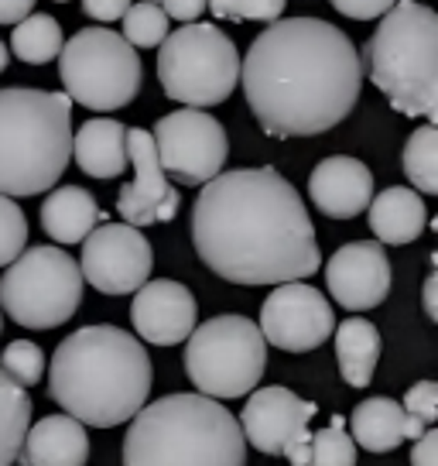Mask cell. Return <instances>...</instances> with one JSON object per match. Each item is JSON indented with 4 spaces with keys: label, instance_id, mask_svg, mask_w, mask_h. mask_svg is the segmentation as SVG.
Wrapping results in <instances>:
<instances>
[{
    "label": "cell",
    "instance_id": "cell-41",
    "mask_svg": "<svg viewBox=\"0 0 438 466\" xmlns=\"http://www.w3.org/2000/svg\"><path fill=\"white\" fill-rule=\"evenodd\" d=\"M59 4H65V0H59Z\"/></svg>",
    "mask_w": 438,
    "mask_h": 466
},
{
    "label": "cell",
    "instance_id": "cell-1",
    "mask_svg": "<svg viewBox=\"0 0 438 466\" xmlns=\"http://www.w3.org/2000/svg\"><path fill=\"white\" fill-rule=\"evenodd\" d=\"M192 244L209 271L234 285H288L322 264L305 203L274 168L209 178L192 209Z\"/></svg>",
    "mask_w": 438,
    "mask_h": 466
},
{
    "label": "cell",
    "instance_id": "cell-32",
    "mask_svg": "<svg viewBox=\"0 0 438 466\" xmlns=\"http://www.w3.org/2000/svg\"><path fill=\"white\" fill-rule=\"evenodd\" d=\"M288 0H209V11L223 21H267L274 25L284 15Z\"/></svg>",
    "mask_w": 438,
    "mask_h": 466
},
{
    "label": "cell",
    "instance_id": "cell-40",
    "mask_svg": "<svg viewBox=\"0 0 438 466\" xmlns=\"http://www.w3.org/2000/svg\"><path fill=\"white\" fill-rule=\"evenodd\" d=\"M7 62H11V56H7V45L0 42V73H4V69H7Z\"/></svg>",
    "mask_w": 438,
    "mask_h": 466
},
{
    "label": "cell",
    "instance_id": "cell-30",
    "mask_svg": "<svg viewBox=\"0 0 438 466\" xmlns=\"http://www.w3.org/2000/svg\"><path fill=\"white\" fill-rule=\"evenodd\" d=\"M0 370L15 380V384H21V388L38 384L42 374H45L42 347H38V343H31V339H15V343H7L4 357H0Z\"/></svg>",
    "mask_w": 438,
    "mask_h": 466
},
{
    "label": "cell",
    "instance_id": "cell-24",
    "mask_svg": "<svg viewBox=\"0 0 438 466\" xmlns=\"http://www.w3.org/2000/svg\"><path fill=\"white\" fill-rule=\"evenodd\" d=\"M336 357L339 374L350 388H366L380 360V333L370 319H353L336 326Z\"/></svg>",
    "mask_w": 438,
    "mask_h": 466
},
{
    "label": "cell",
    "instance_id": "cell-25",
    "mask_svg": "<svg viewBox=\"0 0 438 466\" xmlns=\"http://www.w3.org/2000/svg\"><path fill=\"white\" fill-rule=\"evenodd\" d=\"M31 394L0 370V466H15L21 442L28 436Z\"/></svg>",
    "mask_w": 438,
    "mask_h": 466
},
{
    "label": "cell",
    "instance_id": "cell-5",
    "mask_svg": "<svg viewBox=\"0 0 438 466\" xmlns=\"http://www.w3.org/2000/svg\"><path fill=\"white\" fill-rule=\"evenodd\" d=\"M73 158V100L31 86L0 89V196L55 189Z\"/></svg>",
    "mask_w": 438,
    "mask_h": 466
},
{
    "label": "cell",
    "instance_id": "cell-20",
    "mask_svg": "<svg viewBox=\"0 0 438 466\" xmlns=\"http://www.w3.org/2000/svg\"><path fill=\"white\" fill-rule=\"evenodd\" d=\"M353 442L370 452H391L408 439H422L424 425L394 398H366L353 411Z\"/></svg>",
    "mask_w": 438,
    "mask_h": 466
},
{
    "label": "cell",
    "instance_id": "cell-27",
    "mask_svg": "<svg viewBox=\"0 0 438 466\" xmlns=\"http://www.w3.org/2000/svg\"><path fill=\"white\" fill-rule=\"evenodd\" d=\"M404 175L411 186L424 196L438 192V131L432 124H424L408 137L404 145Z\"/></svg>",
    "mask_w": 438,
    "mask_h": 466
},
{
    "label": "cell",
    "instance_id": "cell-37",
    "mask_svg": "<svg viewBox=\"0 0 438 466\" xmlns=\"http://www.w3.org/2000/svg\"><path fill=\"white\" fill-rule=\"evenodd\" d=\"M411 466H438V432L435 429H424V436L414 439Z\"/></svg>",
    "mask_w": 438,
    "mask_h": 466
},
{
    "label": "cell",
    "instance_id": "cell-11",
    "mask_svg": "<svg viewBox=\"0 0 438 466\" xmlns=\"http://www.w3.org/2000/svg\"><path fill=\"white\" fill-rule=\"evenodd\" d=\"M151 141L164 178H175L182 186H205L223 172L230 155L223 124L213 114L192 106L161 116L151 131Z\"/></svg>",
    "mask_w": 438,
    "mask_h": 466
},
{
    "label": "cell",
    "instance_id": "cell-13",
    "mask_svg": "<svg viewBox=\"0 0 438 466\" xmlns=\"http://www.w3.org/2000/svg\"><path fill=\"white\" fill-rule=\"evenodd\" d=\"M154 254L141 230L127 223H103L83 240L79 275L103 295H131L151 278Z\"/></svg>",
    "mask_w": 438,
    "mask_h": 466
},
{
    "label": "cell",
    "instance_id": "cell-9",
    "mask_svg": "<svg viewBox=\"0 0 438 466\" xmlns=\"http://www.w3.org/2000/svg\"><path fill=\"white\" fill-rule=\"evenodd\" d=\"M83 302V275L59 248H31L0 278V309L25 329H55Z\"/></svg>",
    "mask_w": 438,
    "mask_h": 466
},
{
    "label": "cell",
    "instance_id": "cell-33",
    "mask_svg": "<svg viewBox=\"0 0 438 466\" xmlns=\"http://www.w3.org/2000/svg\"><path fill=\"white\" fill-rule=\"evenodd\" d=\"M404 411L408 415H414L418 422L424 425V429H432L438 419V384L435 380H418L414 388H408V394H404Z\"/></svg>",
    "mask_w": 438,
    "mask_h": 466
},
{
    "label": "cell",
    "instance_id": "cell-12",
    "mask_svg": "<svg viewBox=\"0 0 438 466\" xmlns=\"http://www.w3.org/2000/svg\"><path fill=\"white\" fill-rule=\"evenodd\" d=\"M319 411L315 401H302L288 388H254L247 408L240 411V432L254 450L271 456H288L292 466H308V422Z\"/></svg>",
    "mask_w": 438,
    "mask_h": 466
},
{
    "label": "cell",
    "instance_id": "cell-14",
    "mask_svg": "<svg viewBox=\"0 0 438 466\" xmlns=\"http://www.w3.org/2000/svg\"><path fill=\"white\" fill-rule=\"evenodd\" d=\"M261 336L288 353H308L322 347L336 329V316L329 299L305 281H288L267 295L261 306Z\"/></svg>",
    "mask_w": 438,
    "mask_h": 466
},
{
    "label": "cell",
    "instance_id": "cell-8",
    "mask_svg": "<svg viewBox=\"0 0 438 466\" xmlns=\"http://www.w3.org/2000/svg\"><path fill=\"white\" fill-rule=\"evenodd\" d=\"M267 367V343L247 316H216L195 326L185 343V374L205 398H244Z\"/></svg>",
    "mask_w": 438,
    "mask_h": 466
},
{
    "label": "cell",
    "instance_id": "cell-28",
    "mask_svg": "<svg viewBox=\"0 0 438 466\" xmlns=\"http://www.w3.org/2000/svg\"><path fill=\"white\" fill-rule=\"evenodd\" d=\"M308 466H356V442L346 432V419L336 415L308 442Z\"/></svg>",
    "mask_w": 438,
    "mask_h": 466
},
{
    "label": "cell",
    "instance_id": "cell-10",
    "mask_svg": "<svg viewBox=\"0 0 438 466\" xmlns=\"http://www.w3.org/2000/svg\"><path fill=\"white\" fill-rule=\"evenodd\" d=\"M59 76L65 96L89 110H120L141 89L137 48L110 28L75 31L59 52Z\"/></svg>",
    "mask_w": 438,
    "mask_h": 466
},
{
    "label": "cell",
    "instance_id": "cell-2",
    "mask_svg": "<svg viewBox=\"0 0 438 466\" xmlns=\"http://www.w3.org/2000/svg\"><path fill=\"white\" fill-rule=\"evenodd\" d=\"M250 114L271 137H315L353 114L363 62L346 31L319 17H278L240 62Z\"/></svg>",
    "mask_w": 438,
    "mask_h": 466
},
{
    "label": "cell",
    "instance_id": "cell-35",
    "mask_svg": "<svg viewBox=\"0 0 438 466\" xmlns=\"http://www.w3.org/2000/svg\"><path fill=\"white\" fill-rule=\"evenodd\" d=\"M127 7H131V0H83V11H86L93 21H120V17L127 15Z\"/></svg>",
    "mask_w": 438,
    "mask_h": 466
},
{
    "label": "cell",
    "instance_id": "cell-38",
    "mask_svg": "<svg viewBox=\"0 0 438 466\" xmlns=\"http://www.w3.org/2000/svg\"><path fill=\"white\" fill-rule=\"evenodd\" d=\"M35 11V0H0V25H21Z\"/></svg>",
    "mask_w": 438,
    "mask_h": 466
},
{
    "label": "cell",
    "instance_id": "cell-4",
    "mask_svg": "<svg viewBox=\"0 0 438 466\" xmlns=\"http://www.w3.org/2000/svg\"><path fill=\"white\" fill-rule=\"evenodd\" d=\"M124 466H247V439L213 398L168 394L131 419Z\"/></svg>",
    "mask_w": 438,
    "mask_h": 466
},
{
    "label": "cell",
    "instance_id": "cell-22",
    "mask_svg": "<svg viewBox=\"0 0 438 466\" xmlns=\"http://www.w3.org/2000/svg\"><path fill=\"white\" fill-rule=\"evenodd\" d=\"M370 230L377 233V244H411L428 227V209L418 192L404 186H391L370 199Z\"/></svg>",
    "mask_w": 438,
    "mask_h": 466
},
{
    "label": "cell",
    "instance_id": "cell-29",
    "mask_svg": "<svg viewBox=\"0 0 438 466\" xmlns=\"http://www.w3.org/2000/svg\"><path fill=\"white\" fill-rule=\"evenodd\" d=\"M124 21V42L131 48H158L168 38V17L158 7V0H144V4H131Z\"/></svg>",
    "mask_w": 438,
    "mask_h": 466
},
{
    "label": "cell",
    "instance_id": "cell-3",
    "mask_svg": "<svg viewBox=\"0 0 438 466\" xmlns=\"http://www.w3.org/2000/svg\"><path fill=\"white\" fill-rule=\"evenodd\" d=\"M151 357L120 326H83L52 357L48 398L83 425L114 429L131 422L151 394Z\"/></svg>",
    "mask_w": 438,
    "mask_h": 466
},
{
    "label": "cell",
    "instance_id": "cell-21",
    "mask_svg": "<svg viewBox=\"0 0 438 466\" xmlns=\"http://www.w3.org/2000/svg\"><path fill=\"white\" fill-rule=\"evenodd\" d=\"M73 158L93 178H117L127 172V127L110 116L86 120L73 134Z\"/></svg>",
    "mask_w": 438,
    "mask_h": 466
},
{
    "label": "cell",
    "instance_id": "cell-18",
    "mask_svg": "<svg viewBox=\"0 0 438 466\" xmlns=\"http://www.w3.org/2000/svg\"><path fill=\"white\" fill-rule=\"evenodd\" d=\"M308 196L325 217L353 219L373 199V175L363 161L350 155H333L315 165V172L308 178Z\"/></svg>",
    "mask_w": 438,
    "mask_h": 466
},
{
    "label": "cell",
    "instance_id": "cell-19",
    "mask_svg": "<svg viewBox=\"0 0 438 466\" xmlns=\"http://www.w3.org/2000/svg\"><path fill=\"white\" fill-rule=\"evenodd\" d=\"M17 460L25 466H86V425L69 419V415H48L28 429Z\"/></svg>",
    "mask_w": 438,
    "mask_h": 466
},
{
    "label": "cell",
    "instance_id": "cell-15",
    "mask_svg": "<svg viewBox=\"0 0 438 466\" xmlns=\"http://www.w3.org/2000/svg\"><path fill=\"white\" fill-rule=\"evenodd\" d=\"M127 165L134 168V178L117 196V213L124 217V223L141 230V227H151V223L175 219L182 199H178L175 186L161 172L151 131L127 127Z\"/></svg>",
    "mask_w": 438,
    "mask_h": 466
},
{
    "label": "cell",
    "instance_id": "cell-31",
    "mask_svg": "<svg viewBox=\"0 0 438 466\" xmlns=\"http://www.w3.org/2000/svg\"><path fill=\"white\" fill-rule=\"evenodd\" d=\"M28 248V219L21 206L7 196H0V264H11Z\"/></svg>",
    "mask_w": 438,
    "mask_h": 466
},
{
    "label": "cell",
    "instance_id": "cell-26",
    "mask_svg": "<svg viewBox=\"0 0 438 466\" xmlns=\"http://www.w3.org/2000/svg\"><path fill=\"white\" fill-rule=\"evenodd\" d=\"M62 25L52 15H28L21 25H15L11 35V48L21 62L28 66H45L62 52Z\"/></svg>",
    "mask_w": 438,
    "mask_h": 466
},
{
    "label": "cell",
    "instance_id": "cell-17",
    "mask_svg": "<svg viewBox=\"0 0 438 466\" xmlns=\"http://www.w3.org/2000/svg\"><path fill=\"white\" fill-rule=\"evenodd\" d=\"M195 295L178 281L158 278V281H144L131 306V322L137 336L154 343V347H175L185 343L195 329Z\"/></svg>",
    "mask_w": 438,
    "mask_h": 466
},
{
    "label": "cell",
    "instance_id": "cell-34",
    "mask_svg": "<svg viewBox=\"0 0 438 466\" xmlns=\"http://www.w3.org/2000/svg\"><path fill=\"white\" fill-rule=\"evenodd\" d=\"M343 17H353V21H373V17H383L397 0H329Z\"/></svg>",
    "mask_w": 438,
    "mask_h": 466
},
{
    "label": "cell",
    "instance_id": "cell-39",
    "mask_svg": "<svg viewBox=\"0 0 438 466\" xmlns=\"http://www.w3.org/2000/svg\"><path fill=\"white\" fill-rule=\"evenodd\" d=\"M424 312H428L432 322H438V275L435 271L424 278Z\"/></svg>",
    "mask_w": 438,
    "mask_h": 466
},
{
    "label": "cell",
    "instance_id": "cell-7",
    "mask_svg": "<svg viewBox=\"0 0 438 466\" xmlns=\"http://www.w3.org/2000/svg\"><path fill=\"white\" fill-rule=\"evenodd\" d=\"M158 79L168 100L205 110L230 100L240 83V52L216 25H182L158 45Z\"/></svg>",
    "mask_w": 438,
    "mask_h": 466
},
{
    "label": "cell",
    "instance_id": "cell-36",
    "mask_svg": "<svg viewBox=\"0 0 438 466\" xmlns=\"http://www.w3.org/2000/svg\"><path fill=\"white\" fill-rule=\"evenodd\" d=\"M164 17H175V21H185V25H195V17L209 7V0H161L158 4Z\"/></svg>",
    "mask_w": 438,
    "mask_h": 466
},
{
    "label": "cell",
    "instance_id": "cell-23",
    "mask_svg": "<svg viewBox=\"0 0 438 466\" xmlns=\"http://www.w3.org/2000/svg\"><path fill=\"white\" fill-rule=\"evenodd\" d=\"M100 219V206L83 186H62L42 203V227L55 244H83Z\"/></svg>",
    "mask_w": 438,
    "mask_h": 466
},
{
    "label": "cell",
    "instance_id": "cell-6",
    "mask_svg": "<svg viewBox=\"0 0 438 466\" xmlns=\"http://www.w3.org/2000/svg\"><path fill=\"white\" fill-rule=\"evenodd\" d=\"M363 73L404 116L438 120V17L428 4L397 0L380 17L363 56Z\"/></svg>",
    "mask_w": 438,
    "mask_h": 466
},
{
    "label": "cell",
    "instance_id": "cell-16",
    "mask_svg": "<svg viewBox=\"0 0 438 466\" xmlns=\"http://www.w3.org/2000/svg\"><path fill=\"white\" fill-rule=\"evenodd\" d=\"M325 285L336 306L350 312L383 306L391 295V261L377 240H353L339 248L325 264Z\"/></svg>",
    "mask_w": 438,
    "mask_h": 466
},
{
    "label": "cell",
    "instance_id": "cell-42",
    "mask_svg": "<svg viewBox=\"0 0 438 466\" xmlns=\"http://www.w3.org/2000/svg\"><path fill=\"white\" fill-rule=\"evenodd\" d=\"M0 326H4V319H0Z\"/></svg>",
    "mask_w": 438,
    "mask_h": 466
}]
</instances>
